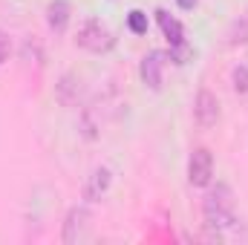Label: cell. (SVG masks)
I'll use <instances>...</instances> for the list:
<instances>
[{
	"instance_id": "cell-1",
	"label": "cell",
	"mask_w": 248,
	"mask_h": 245,
	"mask_svg": "<svg viewBox=\"0 0 248 245\" xmlns=\"http://www.w3.org/2000/svg\"><path fill=\"white\" fill-rule=\"evenodd\" d=\"M202 214H205V222L208 228L217 231V237H222L225 231L237 228V211H234V193L228 184H217L205 202H202Z\"/></svg>"
},
{
	"instance_id": "cell-2",
	"label": "cell",
	"mask_w": 248,
	"mask_h": 245,
	"mask_svg": "<svg viewBox=\"0 0 248 245\" xmlns=\"http://www.w3.org/2000/svg\"><path fill=\"white\" fill-rule=\"evenodd\" d=\"M78 46H84L90 52H107L113 46V32L101 20H87L78 29Z\"/></svg>"
},
{
	"instance_id": "cell-3",
	"label": "cell",
	"mask_w": 248,
	"mask_h": 245,
	"mask_svg": "<svg viewBox=\"0 0 248 245\" xmlns=\"http://www.w3.org/2000/svg\"><path fill=\"white\" fill-rule=\"evenodd\" d=\"M214 176V156L208 147H196L187 162V182L193 187H205Z\"/></svg>"
},
{
	"instance_id": "cell-4",
	"label": "cell",
	"mask_w": 248,
	"mask_h": 245,
	"mask_svg": "<svg viewBox=\"0 0 248 245\" xmlns=\"http://www.w3.org/2000/svg\"><path fill=\"white\" fill-rule=\"evenodd\" d=\"M193 119L199 127H214L219 122V101L211 90H199L196 92V101H193Z\"/></svg>"
},
{
	"instance_id": "cell-5",
	"label": "cell",
	"mask_w": 248,
	"mask_h": 245,
	"mask_svg": "<svg viewBox=\"0 0 248 245\" xmlns=\"http://www.w3.org/2000/svg\"><path fill=\"white\" fill-rule=\"evenodd\" d=\"M87 231H90V211L72 208L66 214V222H63V243H81V240H87Z\"/></svg>"
},
{
	"instance_id": "cell-6",
	"label": "cell",
	"mask_w": 248,
	"mask_h": 245,
	"mask_svg": "<svg viewBox=\"0 0 248 245\" xmlns=\"http://www.w3.org/2000/svg\"><path fill=\"white\" fill-rule=\"evenodd\" d=\"M165 63H168V55H165L162 49H153V52L144 55L141 69H139L144 87H150V90H162V69H165Z\"/></svg>"
},
{
	"instance_id": "cell-7",
	"label": "cell",
	"mask_w": 248,
	"mask_h": 245,
	"mask_svg": "<svg viewBox=\"0 0 248 245\" xmlns=\"http://www.w3.org/2000/svg\"><path fill=\"white\" fill-rule=\"evenodd\" d=\"M156 17H159V23H162L165 38H168V41H170V46L176 49V58H182V52H185V35H182L179 20H176V17H170L165 9H159V12H156Z\"/></svg>"
},
{
	"instance_id": "cell-8",
	"label": "cell",
	"mask_w": 248,
	"mask_h": 245,
	"mask_svg": "<svg viewBox=\"0 0 248 245\" xmlns=\"http://www.w3.org/2000/svg\"><path fill=\"white\" fill-rule=\"evenodd\" d=\"M107 187H110V170H107V168H95L93 176H90V182H87L84 196H87L90 202H95V199H101V196L107 193Z\"/></svg>"
},
{
	"instance_id": "cell-9",
	"label": "cell",
	"mask_w": 248,
	"mask_h": 245,
	"mask_svg": "<svg viewBox=\"0 0 248 245\" xmlns=\"http://www.w3.org/2000/svg\"><path fill=\"white\" fill-rule=\"evenodd\" d=\"M46 20H49L52 32H63L66 23H69V3L66 0H52L49 9H46Z\"/></svg>"
},
{
	"instance_id": "cell-10",
	"label": "cell",
	"mask_w": 248,
	"mask_h": 245,
	"mask_svg": "<svg viewBox=\"0 0 248 245\" xmlns=\"http://www.w3.org/2000/svg\"><path fill=\"white\" fill-rule=\"evenodd\" d=\"M127 26H130L136 35H144V32H147V15L139 12V9H133V12L127 15Z\"/></svg>"
},
{
	"instance_id": "cell-11",
	"label": "cell",
	"mask_w": 248,
	"mask_h": 245,
	"mask_svg": "<svg viewBox=\"0 0 248 245\" xmlns=\"http://www.w3.org/2000/svg\"><path fill=\"white\" fill-rule=\"evenodd\" d=\"M234 90L237 92H248V66L246 63H240L234 69Z\"/></svg>"
},
{
	"instance_id": "cell-12",
	"label": "cell",
	"mask_w": 248,
	"mask_h": 245,
	"mask_svg": "<svg viewBox=\"0 0 248 245\" xmlns=\"http://www.w3.org/2000/svg\"><path fill=\"white\" fill-rule=\"evenodd\" d=\"M9 58V38L0 32V66H3V61Z\"/></svg>"
},
{
	"instance_id": "cell-13",
	"label": "cell",
	"mask_w": 248,
	"mask_h": 245,
	"mask_svg": "<svg viewBox=\"0 0 248 245\" xmlns=\"http://www.w3.org/2000/svg\"><path fill=\"white\" fill-rule=\"evenodd\" d=\"M179 6H182V9H193V6H196V0H179Z\"/></svg>"
}]
</instances>
